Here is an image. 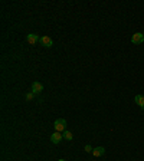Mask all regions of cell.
I'll return each instance as SVG.
<instances>
[{"label":"cell","instance_id":"6da1fadb","mask_svg":"<svg viewBox=\"0 0 144 161\" xmlns=\"http://www.w3.org/2000/svg\"><path fill=\"white\" fill-rule=\"evenodd\" d=\"M67 129V121L64 118H59L55 121V131L58 132H64Z\"/></svg>","mask_w":144,"mask_h":161},{"label":"cell","instance_id":"7a4b0ae2","mask_svg":"<svg viewBox=\"0 0 144 161\" xmlns=\"http://www.w3.org/2000/svg\"><path fill=\"white\" fill-rule=\"evenodd\" d=\"M131 42L134 43V45H141V43L144 42V35L143 33H134L133 38H131Z\"/></svg>","mask_w":144,"mask_h":161},{"label":"cell","instance_id":"3957f363","mask_svg":"<svg viewBox=\"0 0 144 161\" xmlns=\"http://www.w3.org/2000/svg\"><path fill=\"white\" fill-rule=\"evenodd\" d=\"M39 42L42 43L45 48H52V46H54V40H52V38H49V36H42Z\"/></svg>","mask_w":144,"mask_h":161},{"label":"cell","instance_id":"277c9868","mask_svg":"<svg viewBox=\"0 0 144 161\" xmlns=\"http://www.w3.org/2000/svg\"><path fill=\"white\" fill-rule=\"evenodd\" d=\"M42 91H43V85H42L41 82L35 81L33 84H32V92H33L35 95H36V94H41Z\"/></svg>","mask_w":144,"mask_h":161},{"label":"cell","instance_id":"5b68a950","mask_svg":"<svg viewBox=\"0 0 144 161\" xmlns=\"http://www.w3.org/2000/svg\"><path fill=\"white\" fill-rule=\"evenodd\" d=\"M26 40H27V43H29V45H32V46H33L36 42H39V40H41V38H39L36 33H30V35H27Z\"/></svg>","mask_w":144,"mask_h":161},{"label":"cell","instance_id":"8992f818","mask_svg":"<svg viewBox=\"0 0 144 161\" xmlns=\"http://www.w3.org/2000/svg\"><path fill=\"white\" fill-rule=\"evenodd\" d=\"M62 138H64V135H62L61 132H58V131H55V132L51 135V141H52L54 144H59V142L62 141Z\"/></svg>","mask_w":144,"mask_h":161},{"label":"cell","instance_id":"52a82bcc","mask_svg":"<svg viewBox=\"0 0 144 161\" xmlns=\"http://www.w3.org/2000/svg\"><path fill=\"white\" fill-rule=\"evenodd\" d=\"M104 152H105V148H104V147H97V148L92 150V155H94L95 158H98L101 155H104Z\"/></svg>","mask_w":144,"mask_h":161},{"label":"cell","instance_id":"ba28073f","mask_svg":"<svg viewBox=\"0 0 144 161\" xmlns=\"http://www.w3.org/2000/svg\"><path fill=\"white\" fill-rule=\"evenodd\" d=\"M134 101L140 108H144V95H135Z\"/></svg>","mask_w":144,"mask_h":161},{"label":"cell","instance_id":"9c48e42d","mask_svg":"<svg viewBox=\"0 0 144 161\" xmlns=\"http://www.w3.org/2000/svg\"><path fill=\"white\" fill-rule=\"evenodd\" d=\"M62 135H64V138H65V140H68V141L74 140V135H72V132H71V131H68V129H65V131H64V134H62Z\"/></svg>","mask_w":144,"mask_h":161},{"label":"cell","instance_id":"30bf717a","mask_svg":"<svg viewBox=\"0 0 144 161\" xmlns=\"http://www.w3.org/2000/svg\"><path fill=\"white\" fill-rule=\"evenodd\" d=\"M33 98H35V94H33V92H29V94L26 95V99H27V101H30V99H33Z\"/></svg>","mask_w":144,"mask_h":161},{"label":"cell","instance_id":"8fae6325","mask_svg":"<svg viewBox=\"0 0 144 161\" xmlns=\"http://www.w3.org/2000/svg\"><path fill=\"white\" fill-rule=\"evenodd\" d=\"M84 150H85V152H92L94 148H92L91 145H85V147H84Z\"/></svg>","mask_w":144,"mask_h":161},{"label":"cell","instance_id":"7c38bea8","mask_svg":"<svg viewBox=\"0 0 144 161\" xmlns=\"http://www.w3.org/2000/svg\"><path fill=\"white\" fill-rule=\"evenodd\" d=\"M58 161H65V160H62V158H61V160H58Z\"/></svg>","mask_w":144,"mask_h":161},{"label":"cell","instance_id":"4fadbf2b","mask_svg":"<svg viewBox=\"0 0 144 161\" xmlns=\"http://www.w3.org/2000/svg\"><path fill=\"white\" fill-rule=\"evenodd\" d=\"M143 35H144V33H143Z\"/></svg>","mask_w":144,"mask_h":161}]
</instances>
